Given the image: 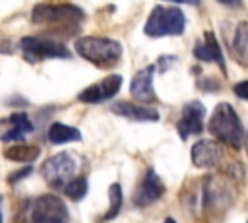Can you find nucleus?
<instances>
[{
    "instance_id": "7",
    "label": "nucleus",
    "mask_w": 248,
    "mask_h": 223,
    "mask_svg": "<svg viewBox=\"0 0 248 223\" xmlns=\"http://www.w3.org/2000/svg\"><path fill=\"white\" fill-rule=\"evenodd\" d=\"M19 47L23 54L29 60H43V58H70V50L50 39H39V37H23L19 41Z\"/></svg>"
},
{
    "instance_id": "14",
    "label": "nucleus",
    "mask_w": 248,
    "mask_h": 223,
    "mask_svg": "<svg viewBox=\"0 0 248 223\" xmlns=\"http://www.w3.org/2000/svg\"><path fill=\"white\" fill-rule=\"evenodd\" d=\"M194 56L200 58V60H211V62H217L219 66H225L223 64V58H221V48L215 41V35L213 33H205V41L200 43L196 48H194Z\"/></svg>"
},
{
    "instance_id": "23",
    "label": "nucleus",
    "mask_w": 248,
    "mask_h": 223,
    "mask_svg": "<svg viewBox=\"0 0 248 223\" xmlns=\"http://www.w3.org/2000/svg\"><path fill=\"white\" fill-rule=\"evenodd\" d=\"M217 2H221V4H227V6H236L240 0H217Z\"/></svg>"
},
{
    "instance_id": "10",
    "label": "nucleus",
    "mask_w": 248,
    "mask_h": 223,
    "mask_svg": "<svg viewBox=\"0 0 248 223\" xmlns=\"http://www.w3.org/2000/svg\"><path fill=\"white\" fill-rule=\"evenodd\" d=\"M29 132H33V122L25 112H16L0 122V140L2 142L23 140V136H27Z\"/></svg>"
},
{
    "instance_id": "19",
    "label": "nucleus",
    "mask_w": 248,
    "mask_h": 223,
    "mask_svg": "<svg viewBox=\"0 0 248 223\" xmlns=\"http://www.w3.org/2000/svg\"><path fill=\"white\" fill-rule=\"evenodd\" d=\"M108 200H110V207H108L105 219H112V217H116L118 211H120V207H122V190H120V184L114 182V184L108 188Z\"/></svg>"
},
{
    "instance_id": "11",
    "label": "nucleus",
    "mask_w": 248,
    "mask_h": 223,
    "mask_svg": "<svg viewBox=\"0 0 248 223\" xmlns=\"http://www.w3.org/2000/svg\"><path fill=\"white\" fill-rule=\"evenodd\" d=\"M223 149L213 140H200L192 147V161L196 167H213L221 161Z\"/></svg>"
},
{
    "instance_id": "17",
    "label": "nucleus",
    "mask_w": 248,
    "mask_h": 223,
    "mask_svg": "<svg viewBox=\"0 0 248 223\" xmlns=\"http://www.w3.org/2000/svg\"><path fill=\"white\" fill-rule=\"evenodd\" d=\"M64 194L70 200H81L87 194V180L85 176H74L66 186H64Z\"/></svg>"
},
{
    "instance_id": "16",
    "label": "nucleus",
    "mask_w": 248,
    "mask_h": 223,
    "mask_svg": "<svg viewBox=\"0 0 248 223\" xmlns=\"http://www.w3.org/2000/svg\"><path fill=\"white\" fill-rule=\"evenodd\" d=\"M41 149L37 145H25V143H17V145H10L8 149H4V157L16 163H31L39 157Z\"/></svg>"
},
{
    "instance_id": "1",
    "label": "nucleus",
    "mask_w": 248,
    "mask_h": 223,
    "mask_svg": "<svg viewBox=\"0 0 248 223\" xmlns=\"http://www.w3.org/2000/svg\"><path fill=\"white\" fill-rule=\"evenodd\" d=\"M19 223H68V207L58 196L43 194L25 204Z\"/></svg>"
},
{
    "instance_id": "24",
    "label": "nucleus",
    "mask_w": 248,
    "mask_h": 223,
    "mask_svg": "<svg viewBox=\"0 0 248 223\" xmlns=\"http://www.w3.org/2000/svg\"><path fill=\"white\" fill-rule=\"evenodd\" d=\"M163 223H176V221H174V219H170V217H167V219H165Z\"/></svg>"
},
{
    "instance_id": "26",
    "label": "nucleus",
    "mask_w": 248,
    "mask_h": 223,
    "mask_svg": "<svg viewBox=\"0 0 248 223\" xmlns=\"http://www.w3.org/2000/svg\"><path fill=\"white\" fill-rule=\"evenodd\" d=\"M0 223H2V215H0Z\"/></svg>"
},
{
    "instance_id": "5",
    "label": "nucleus",
    "mask_w": 248,
    "mask_h": 223,
    "mask_svg": "<svg viewBox=\"0 0 248 223\" xmlns=\"http://www.w3.org/2000/svg\"><path fill=\"white\" fill-rule=\"evenodd\" d=\"M76 171H78V161L68 151L56 153L43 163V176L52 188H64L74 178Z\"/></svg>"
},
{
    "instance_id": "4",
    "label": "nucleus",
    "mask_w": 248,
    "mask_h": 223,
    "mask_svg": "<svg viewBox=\"0 0 248 223\" xmlns=\"http://www.w3.org/2000/svg\"><path fill=\"white\" fill-rule=\"evenodd\" d=\"M186 19L178 8H163L155 6L145 21V33L149 37H163V35H180L184 31Z\"/></svg>"
},
{
    "instance_id": "2",
    "label": "nucleus",
    "mask_w": 248,
    "mask_h": 223,
    "mask_svg": "<svg viewBox=\"0 0 248 223\" xmlns=\"http://www.w3.org/2000/svg\"><path fill=\"white\" fill-rule=\"evenodd\" d=\"M209 132L223 143L238 149L242 145V124L229 103H219L209 118Z\"/></svg>"
},
{
    "instance_id": "25",
    "label": "nucleus",
    "mask_w": 248,
    "mask_h": 223,
    "mask_svg": "<svg viewBox=\"0 0 248 223\" xmlns=\"http://www.w3.org/2000/svg\"><path fill=\"white\" fill-rule=\"evenodd\" d=\"M169 2H186V0H169Z\"/></svg>"
},
{
    "instance_id": "15",
    "label": "nucleus",
    "mask_w": 248,
    "mask_h": 223,
    "mask_svg": "<svg viewBox=\"0 0 248 223\" xmlns=\"http://www.w3.org/2000/svg\"><path fill=\"white\" fill-rule=\"evenodd\" d=\"M46 138L52 143H68V142H79L81 134L78 128H72V126L62 124V122H54V124H50Z\"/></svg>"
},
{
    "instance_id": "3",
    "label": "nucleus",
    "mask_w": 248,
    "mask_h": 223,
    "mask_svg": "<svg viewBox=\"0 0 248 223\" xmlns=\"http://www.w3.org/2000/svg\"><path fill=\"white\" fill-rule=\"evenodd\" d=\"M76 52L97 66H112L120 60L122 45L105 37H81L76 41Z\"/></svg>"
},
{
    "instance_id": "13",
    "label": "nucleus",
    "mask_w": 248,
    "mask_h": 223,
    "mask_svg": "<svg viewBox=\"0 0 248 223\" xmlns=\"http://www.w3.org/2000/svg\"><path fill=\"white\" fill-rule=\"evenodd\" d=\"M151 78H153V66L140 70L130 83V93L134 99L141 101V103H153L155 101V93L151 87Z\"/></svg>"
},
{
    "instance_id": "22",
    "label": "nucleus",
    "mask_w": 248,
    "mask_h": 223,
    "mask_svg": "<svg viewBox=\"0 0 248 223\" xmlns=\"http://www.w3.org/2000/svg\"><path fill=\"white\" fill-rule=\"evenodd\" d=\"M234 93L242 99H248V81H240L234 85Z\"/></svg>"
},
{
    "instance_id": "9",
    "label": "nucleus",
    "mask_w": 248,
    "mask_h": 223,
    "mask_svg": "<svg viewBox=\"0 0 248 223\" xmlns=\"http://www.w3.org/2000/svg\"><path fill=\"white\" fill-rule=\"evenodd\" d=\"M203 114H205V109L202 103L198 101H192L188 105H184L182 109V118L178 120L176 128H178V134L182 140H186L188 136L192 134H200L203 130Z\"/></svg>"
},
{
    "instance_id": "8",
    "label": "nucleus",
    "mask_w": 248,
    "mask_h": 223,
    "mask_svg": "<svg viewBox=\"0 0 248 223\" xmlns=\"http://www.w3.org/2000/svg\"><path fill=\"white\" fill-rule=\"evenodd\" d=\"M163 192H165V186H163L159 175L153 169H147L141 184L134 192V204L140 206V207H145V206L157 202L163 196Z\"/></svg>"
},
{
    "instance_id": "21",
    "label": "nucleus",
    "mask_w": 248,
    "mask_h": 223,
    "mask_svg": "<svg viewBox=\"0 0 248 223\" xmlns=\"http://www.w3.org/2000/svg\"><path fill=\"white\" fill-rule=\"evenodd\" d=\"M33 171V167L31 165H25L23 169H19V171H16V173H12L10 176H8V182H17L19 178H23V176H27L29 173Z\"/></svg>"
},
{
    "instance_id": "18",
    "label": "nucleus",
    "mask_w": 248,
    "mask_h": 223,
    "mask_svg": "<svg viewBox=\"0 0 248 223\" xmlns=\"http://www.w3.org/2000/svg\"><path fill=\"white\" fill-rule=\"evenodd\" d=\"M120 85H122V78H120L118 74H108V76L101 81V85H99L103 99H110V97H114V95L118 93Z\"/></svg>"
},
{
    "instance_id": "12",
    "label": "nucleus",
    "mask_w": 248,
    "mask_h": 223,
    "mask_svg": "<svg viewBox=\"0 0 248 223\" xmlns=\"http://www.w3.org/2000/svg\"><path fill=\"white\" fill-rule=\"evenodd\" d=\"M110 111L118 116L130 118V120H140V122H157L159 120V112L151 107H143V105H134L128 101H118L110 105Z\"/></svg>"
},
{
    "instance_id": "20",
    "label": "nucleus",
    "mask_w": 248,
    "mask_h": 223,
    "mask_svg": "<svg viewBox=\"0 0 248 223\" xmlns=\"http://www.w3.org/2000/svg\"><path fill=\"white\" fill-rule=\"evenodd\" d=\"M78 99H79L81 103H99V101L103 99V95H101L99 85H89V87H85V89L78 95Z\"/></svg>"
},
{
    "instance_id": "6",
    "label": "nucleus",
    "mask_w": 248,
    "mask_h": 223,
    "mask_svg": "<svg viewBox=\"0 0 248 223\" xmlns=\"http://www.w3.org/2000/svg\"><path fill=\"white\" fill-rule=\"evenodd\" d=\"M33 23H78L83 19V12L72 4H37L31 14Z\"/></svg>"
}]
</instances>
